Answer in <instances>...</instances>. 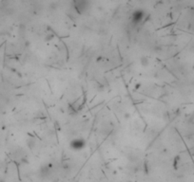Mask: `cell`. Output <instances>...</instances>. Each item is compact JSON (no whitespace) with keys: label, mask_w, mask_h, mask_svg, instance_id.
Here are the masks:
<instances>
[{"label":"cell","mask_w":194,"mask_h":182,"mask_svg":"<svg viewBox=\"0 0 194 182\" xmlns=\"http://www.w3.org/2000/svg\"><path fill=\"white\" fill-rule=\"evenodd\" d=\"M84 142L81 139H76L74 140H73V142L70 143V146L73 149H75V150H79V149H82L84 147Z\"/></svg>","instance_id":"obj_1"},{"label":"cell","mask_w":194,"mask_h":182,"mask_svg":"<svg viewBox=\"0 0 194 182\" xmlns=\"http://www.w3.org/2000/svg\"><path fill=\"white\" fill-rule=\"evenodd\" d=\"M144 17V12L142 11H136L132 15V19H133V22L135 24H137L140 21L143 19Z\"/></svg>","instance_id":"obj_2"}]
</instances>
